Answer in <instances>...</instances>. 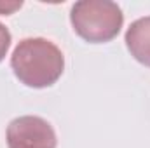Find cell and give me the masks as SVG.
Segmentation results:
<instances>
[{
    "label": "cell",
    "instance_id": "obj_1",
    "mask_svg": "<svg viewBox=\"0 0 150 148\" xmlns=\"http://www.w3.org/2000/svg\"><path fill=\"white\" fill-rule=\"evenodd\" d=\"M11 68L26 87L44 89L59 80L65 70V58L61 49L47 38H23L11 56Z\"/></svg>",
    "mask_w": 150,
    "mask_h": 148
},
{
    "label": "cell",
    "instance_id": "obj_2",
    "mask_svg": "<svg viewBox=\"0 0 150 148\" xmlns=\"http://www.w3.org/2000/svg\"><path fill=\"white\" fill-rule=\"evenodd\" d=\"M74 32L89 44H105L119 35L124 25L120 7L110 0H80L70 11Z\"/></svg>",
    "mask_w": 150,
    "mask_h": 148
},
{
    "label": "cell",
    "instance_id": "obj_3",
    "mask_svg": "<svg viewBox=\"0 0 150 148\" xmlns=\"http://www.w3.org/2000/svg\"><path fill=\"white\" fill-rule=\"evenodd\" d=\"M9 148H56L58 138L52 125L37 115H23L7 125Z\"/></svg>",
    "mask_w": 150,
    "mask_h": 148
},
{
    "label": "cell",
    "instance_id": "obj_4",
    "mask_svg": "<svg viewBox=\"0 0 150 148\" xmlns=\"http://www.w3.org/2000/svg\"><path fill=\"white\" fill-rule=\"evenodd\" d=\"M126 47L129 54L142 65L150 68V16L140 18L126 32Z\"/></svg>",
    "mask_w": 150,
    "mask_h": 148
},
{
    "label": "cell",
    "instance_id": "obj_5",
    "mask_svg": "<svg viewBox=\"0 0 150 148\" xmlns=\"http://www.w3.org/2000/svg\"><path fill=\"white\" fill-rule=\"evenodd\" d=\"M11 32L7 30V26L5 25H2L0 23V63L4 61V58L7 56V52H9V47H11Z\"/></svg>",
    "mask_w": 150,
    "mask_h": 148
},
{
    "label": "cell",
    "instance_id": "obj_6",
    "mask_svg": "<svg viewBox=\"0 0 150 148\" xmlns=\"http://www.w3.org/2000/svg\"><path fill=\"white\" fill-rule=\"evenodd\" d=\"M21 5H23V2H0V14L2 16H9L14 11L21 9Z\"/></svg>",
    "mask_w": 150,
    "mask_h": 148
}]
</instances>
